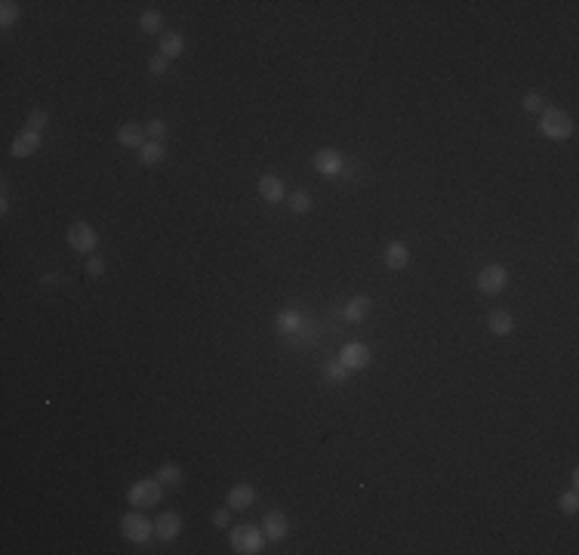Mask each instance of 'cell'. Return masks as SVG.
Masks as SVG:
<instances>
[{
  "label": "cell",
  "mask_w": 579,
  "mask_h": 555,
  "mask_svg": "<svg viewBox=\"0 0 579 555\" xmlns=\"http://www.w3.org/2000/svg\"><path fill=\"white\" fill-rule=\"evenodd\" d=\"M145 133H148V136H154V139H163V136H167V124H163L161 118H154V120H148V124H145Z\"/></svg>",
  "instance_id": "cell-29"
},
{
  "label": "cell",
  "mask_w": 579,
  "mask_h": 555,
  "mask_svg": "<svg viewBox=\"0 0 579 555\" xmlns=\"http://www.w3.org/2000/svg\"><path fill=\"white\" fill-rule=\"evenodd\" d=\"M65 238H68V247H71L74 253H92V250L99 247V234H96V229H92L90 223H83V219H77V223H71V225H68Z\"/></svg>",
  "instance_id": "cell-2"
},
{
  "label": "cell",
  "mask_w": 579,
  "mask_h": 555,
  "mask_svg": "<svg viewBox=\"0 0 579 555\" xmlns=\"http://www.w3.org/2000/svg\"><path fill=\"white\" fill-rule=\"evenodd\" d=\"M10 210V182H3V191H0V213Z\"/></svg>",
  "instance_id": "cell-33"
},
{
  "label": "cell",
  "mask_w": 579,
  "mask_h": 555,
  "mask_svg": "<svg viewBox=\"0 0 579 555\" xmlns=\"http://www.w3.org/2000/svg\"><path fill=\"white\" fill-rule=\"evenodd\" d=\"M154 533L163 540V543H170V540H176L179 533H182V518H179L176 512H163V515L154 522Z\"/></svg>",
  "instance_id": "cell-11"
},
{
  "label": "cell",
  "mask_w": 579,
  "mask_h": 555,
  "mask_svg": "<svg viewBox=\"0 0 579 555\" xmlns=\"http://www.w3.org/2000/svg\"><path fill=\"white\" fill-rule=\"evenodd\" d=\"M311 207H314V201H311L309 191H293L290 195V210L293 213H309Z\"/></svg>",
  "instance_id": "cell-24"
},
{
  "label": "cell",
  "mask_w": 579,
  "mask_h": 555,
  "mask_svg": "<svg viewBox=\"0 0 579 555\" xmlns=\"http://www.w3.org/2000/svg\"><path fill=\"white\" fill-rule=\"evenodd\" d=\"M225 500H228V509H234V512L250 509V506H253V500H256V490L250 485H234L231 490H228Z\"/></svg>",
  "instance_id": "cell-15"
},
{
  "label": "cell",
  "mask_w": 579,
  "mask_h": 555,
  "mask_svg": "<svg viewBox=\"0 0 579 555\" xmlns=\"http://www.w3.org/2000/svg\"><path fill=\"white\" fill-rule=\"evenodd\" d=\"M87 275L90 278H102L105 275V262L99 259V256H90V259H87Z\"/></svg>",
  "instance_id": "cell-31"
},
{
  "label": "cell",
  "mask_w": 579,
  "mask_h": 555,
  "mask_svg": "<svg viewBox=\"0 0 579 555\" xmlns=\"http://www.w3.org/2000/svg\"><path fill=\"white\" fill-rule=\"evenodd\" d=\"M49 124V115L44 108H34L31 115H28V120H25V130H31V133H40L44 127Z\"/></svg>",
  "instance_id": "cell-26"
},
{
  "label": "cell",
  "mask_w": 579,
  "mask_h": 555,
  "mask_svg": "<svg viewBox=\"0 0 579 555\" xmlns=\"http://www.w3.org/2000/svg\"><path fill=\"white\" fill-rule=\"evenodd\" d=\"M185 49V38L176 31H167L161 38V56H167V59H176V56H182Z\"/></svg>",
  "instance_id": "cell-18"
},
{
  "label": "cell",
  "mask_w": 579,
  "mask_h": 555,
  "mask_svg": "<svg viewBox=\"0 0 579 555\" xmlns=\"http://www.w3.org/2000/svg\"><path fill=\"white\" fill-rule=\"evenodd\" d=\"M139 28H142V31H161V28H163V16L157 10L142 13V16H139Z\"/></svg>",
  "instance_id": "cell-25"
},
{
  "label": "cell",
  "mask_w": 579,
  "mask_h": 555,
  "mask_svg": "<svg viewBox=\"0 0 579 555\" xmlns=\"http://www.w3.org/2000/svg\"><path fill=\"white\" fill-rule=\"evenodd\" d=\"M324 373H327V383H330V386H342V383L348 380V367L342 364V361H330Z\"/></svg>",
  "instance_id": "cell-23"
},
{
  "label": "cell",
  "mask_w": 579,
  "mask_h": 555,
  "mask_svg": "<svg viewBox=\"0 0 579 555\" xmlns=\"http://www.w3.org/2000/svg\"><path fill=\"white\" fill-rule=\"evenodd\" d=\"M228 518H231V509H216V512H213V524H216V528H225Z\"/></svg>",
  "instance_id": "cell-32"
},
{
  "label": "cell",
  "mask_w": 579,
  "mask_h": 555,
  "mask_svg": "<svg viewBox=\"0 0 579 555\" xmlns=\"http://www.w3.org/2000/svg\"><path fill=\"white\" fill-rule=\"evenodd\" d=\"M157 481L167 488H179L182 485V469H179L176 462H163V466L157 469Z\"/></svg>",
  "instance_id": "cell-21"
},
{
  "label": "cell",
  "mask_w": 579,
  "mask_h": 555,
  "mask_svg": "<svg viewBox=\"0 0 579 555\" xmlns=\"http://www.w3.org/2000/svg\"><path fill=\"white\" fill-rule=\"evenodd\" d=\"M120 533H124L130 543H148L154 533V524L148 522L142 512H127V515L120 518Z\"/></svg>",
  "instance_id": "cell-5"
},
{
  "label": "cell",
  "mask_w": 579,
  "mask_h": 555,
  "mask_svg": "<svg viewBox=\"0 0 579 555\" xmlns=\"http://www.w3.org/2000/svg\"><path fill=\"white\" fill-rule=\"evenodd\" d=\"M487 327H490V333H493V337H512V330H514V318H512V312L493 309V312H490V318H487Z\"/></svg>",
  "instance_id": "cell-14"
},
{
  "label": "cell",
  "mask_w": 579,
  "mask_h": 555,
  "mask_svg": "<svg viewBox=\"0 0 579 555\" xmlns=\"http://www.w3.org/2000/svg\"><path fill=\"white\" fill-rule=\"evenodd\" d=\"M561 512H567V515H576V509H579V494H576V488L573 490H567V494H561Z\"/></svg>",
  "instance_id": "cell-27"
},
{
  "label": "cell",
  "mask_w": 579,
  "mask_h": 555,
  "mask_svg": "<svg viewBox=\"0 0 579 555\" xmlns=\"http://www.w3.org/2000/svg\"><path fill=\"white\" fill-rule=\"evenodd\" d=\"M262 533H266V540H271V543H281L290 533V518L284 515L281 509L266 512V518H262Z\"/></svg>",
  "instance_id": "cell-7"
},
{
  "label": "cell",
  "mask_w": 579,
  "mask_h": 555,
  "mask_svg": "<svg viewBox=\"0 0 579 555\" xmlns=\"http://www.w3.org/2000/svg\"><path fill=\"white\" fill-rule=\"evenodd\" d=\"M161 497H163V485H161V481L142 478V481H136V485L130 488L127 500H130L136 509H148V506H157V503H161Z\"/></svg>",
  "instance_id": "cell-3"
},
{
  "label": "cell",
  "mask_w": 579,
  "mask_h": 555,
  "mask_svg": "<svg viewBox=\"0 0 579 555\" xmlns=\"http://www.w3.org/2000/svg\"><path fill=\"white\" fill-rule=\"evenodd\" d=\"M139 161L145 163V167H154V163H161L163 158H167V148L161 145V142H145V145L139 148Z\"/></svg>",
  "instance_id": "cell-19"
},
{
  "label": "cell",
  "mask_w": 579,
  "mask_h": 555,
  "mask_svg": "<svg viewBox=\"0 0 579 555\" xmlns=\"http://www.w3.org/2000/svg\"><path fill=\"white\" fill-rule=\"evenodd\" d=\"M167 68H170L167 56H152V59H148V71H152V74H163Z\"/></svg>",
  "instance_id": "cell-30"
},
{
  "label": "cell",
  "mask_w": 579,
  "mask_h": 555,
  "mask_svg": "<svg viewBox=\"0 0 579 555\" xmlns=\"http://www.w3.org/2000/svg\"><path fill=\"white\" fill-rule=\"evenodd\" d=\"M38 148H40V133L25 130V133H19V136L13 139L10 154H13V158H31V154L38 152Z\"/></svg>",
  "instance_id": "cell-10"
},
{
  "label": "cell",
  "mask_w": 579,
  "mask_h": 555,
  "mask_svg": "<svg viewBox=\"0 0 579 555\" xmlns=\"http://www.w3.org/2000/svg\"><path fill=\"white\" fill-rule=\"evenodd\" d=\"M259 195L266 198L268 204H281L284 198H287V188H284V182L277 179L275 173H266V176L259 179Z\"/></svg>",
  "instance_id": "cell-12"
},
{
  "label": "cell",
  "mask_w": 579,
  "mask_h": 555,
  "mask_svg": "<svg viewBox=\"0 0 579 555\" xmlns=\"http://www.w3.org/2000/svg\"><path fill=\"white\" fill-rule=\"evenodd\" d=\"M145 136H148V133H145V127H142V124H124L117 130V142L124 148H142V145H145Z\"/></svg>",
  "instance_id": "cell-17"
},
{
  "label": "cell",
  "mask_w": 579,
  "mask_h": 555,
  "mask_svg": "<svg viewBox=\"0 0 579 555\" xmlns=\"http://www.w3.org/2000/svg\"><path fill=\"white\" fill-rule=\"evenodd\" d=\"M342 154L336 152V148H324V152H318L314 154V170H318L320 176H339V170H342Z\"/></svg>",
  "instance_id": "cell-9"
},
{
  "label": "cell",
  "mask_w": 579,
  "mask_h": 555,
  "mask_svg": "<svg viewBox=\"0 0 579 555\" xmlns=\"http://www.w3.org/2000/svg\"><path fill=\"white\" fill-rule=\"evenodd\" d=\"M262 528H253V524H240V528L231 531V546L234 552H244V555H256L262 549Z\"/></svg>",
  "instance_id": "cell-6"
},
{
  "label": "cell",
  "mask_w": 579,
  "mask_h": 555,
  "mask_svg": "<svg viewBox=\"0 0 579 555\" xmlns=\"http://www.w3.org/2000/svg\"><path fill=\"white\" fill-rule=\"evenodd\" d=\"M299 327H302V315H299L296 309L277 312V330H281V333H296Z\"/></svg>",
  "instance_id": "cell-20"
},
{
  "label": "cell",
  "mask_w": 579,
  "mask_h": 555,
  "mask_svg": "<svg viewBox=\"0 0 579 555\" xmlns=\"http://www.w3.org/2000/svg\"><path fill=\"white\" fill-rule=\"evenodd\" d=\"M339 361L348 370H364L370 364V348L364 343H345V346H342V352H339Z\"/></svg>",
  "instance_id": "cell-8"
},
{
  "label": "cell",
  "mask_w": 579,
  "mask_h": 555,
  "mask_svg": "<svg viewBox=\"0 0 579 555\" xmlns=\"http://www.w3.org/2000/svg\"><path fill=\"white\" fill-rule=\"evenodd\" d=\"M539 130L546 133L548 139L561 142V139H570V133H573V120H570V115L561 111V108H542Z\"/></svg>",
  "instance_id": "cell-1"
},
{
  "label": "cell",
  "mask_w": 579,
  "mask_h": 555,
  "mask_svg": "<svg viewBox=\"0 0 579 555\" xmlns=\"http://www.w3.org/2000/svg\"><path fill=\"white\" fill-rule=\"evenodd\" d=\"M370 309H373V303H370V296H354V300L345 303V309H342V318L352 324H361L364 318L370 315Z\"/></svg>",
  "instance_id": "cell-13"
},
{
  "label": "cell",
  "mask_w": 579,
  "mask_h": 555,
  "mask_svg": "<svg viewBox=\"0 0 579 555\" xmlns=\"http://www.w3.org/2000/svg\"><path fill=\"white\" fill-rule=\"evenodd\" d=\"M542 108H546V105H542L539 92H527V96H524V111H530V115H539Z\"/></svg>",
  "instance_id": "cell-28"
},
{
  "label": "cell",
  "mask_w": 579,
  "mask_h": 555,
  "mask_svg": "<svg viewBox=\"0 0 579 555\" xmlns=\"http://www.w3.org/2000/svg\"><path fill=\"white\" fill-rule=\"evenodd\" d=\"M385 266L391 268V272H401V268L410 262V250H407V244H401V241H391L389 247H385Z\"/></svg>",
  "instance_id": "cell-16"
},
{
  "label": "cell",
  "mask_w": 579,
  "mask_h": 555,
  "mask_svg": "<svg viewBox=\"0 0 579 555\" xmlns=\"http://www.w3.org/2000/svg\"><path fill=\"white\" fill-rule=\"evenodd\" d=\"M19 16H22V10H19L16 0H3V3H0V25H3V28L16 25Z\"/></svg>",
  "instance_id": "cell-22"
},
{
  "label": "cell",
  "mask_w": 579,
  "mask_h": 555,
  "mask_svg": "<svg viewBox=\"0 0 579 555\" xmlns=\"http://www.w3.org/2000/svg\"><path fill=\"white\" fill-rule=\"evenodd\" d=\"M509 287V268L499 266V262H490V266L481 268V275H478V290L487 296H496L503 293V290Z\"/></svg>",
  "instance_id": "cell-4"
}]
</instances>
